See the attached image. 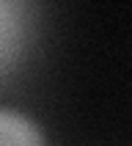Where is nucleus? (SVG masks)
Masks as SVG:
<instances>
[{"instance_id": "obj_1", "label": "nucleus", "mask_w": 132, "mask_h": 146, "mask_svg": "<svg viewBox=\"0 0 132 146\" xmlns=\"http://www.w3.org/2000/svg\"><path fill=\"white\" fill-rule=\"evenodd\" d=\"M0 146H47V138L30 116L0 108Z\"/></svg>"}]
</instances>
